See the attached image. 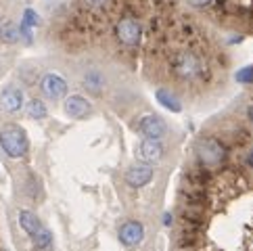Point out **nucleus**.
<instances>
[{
	"mask_svg": "<svg viewBox=\"0 0 253 251\" xmlns=\"http://www.w3.org/2000/svg\"><path fill=\"white\" fill-rule=\"evenodd\" d=\"M237 169L241 201L247 213V218L241 220L247 235H241L228 211L207 188V169L193 166L186 169L178 195L195 201L205 216H201L191 205L178 203L176 228L171 235L174 251H253V167L243 161V169Z\"/></svg>",
	"mask_w": 253,
	"mask_h": 251,
	"instance_id": "1",
	"label": "nucleus"
},
{
	"mask_svg": "<svg viewBox=\"0 0 253 251\" xmlns=\"http://www.w3.org/2000/svg\"><path fill=\"white\" fill-rule=\"evenodd\" d=\"M166 65H168V76L182 86L207 82V76H210V67H207L205 57L191 46H180L171 50L166 59Z\"/></svg>",
	"mask_w": 253,
	"mask_h": 251,
	"instance_id": "2",
	"label": "nucleus"
},
{
	"mask_svg": "<svg viewBox=\"0 0 253 251\" xmlns=\"http://www.w3.org/2000/svg\"><path fill=\"white\" fill-rule=\"evenodd\" d=\"M228 147L218 136H201L195 142V164L205 169H218L226 164Z\"/></svg>",
	"mask_w": 253,
	"mask_h": 251,
	"instance_id": "3",
	"label": "nucleus"
},
{
	"mask_svg": "<svg viewBox=\"0 0 253 251\" xmlns=\"http://www.w3.org/2000/svg\"><path fill=\"white\" fill-rule=\"evenodd\" d=\"M0 147H2V151L8 157L19 159L28 153L30 142H28V136H25L23 128L11 124V126H4V128L0 130Z\"/></svg>",
	"mask_w": 253,
	"mask_h": 251,
	"instance_id": "4",
	"label": "nucleus"
},
{
	"mask_svg": "<svg viewBox=\"0 0 253 251\" xmlns=\"http://www.w3.org/2000/svg\"><path fill=\"white\" fill-rule=\"evenodd\" d=\"M115 38L128 48L138 46L140 40H142V25L138 23L136 17L124 15L115 23Z\"/></svg>",
	"mask_w": 253,
	"mask_h": 251,
	"instance_id": "5",
	"label": "nucleus"
},
{
	"mask_svg": "<svg viewBox=\"0 0 253 251\" xmlns=\"http://www.w3.org/2000/svg\"><path fill=\"white\" fill-rule=\"evenodd\" d=\"M138 132L144 138H155L161 140L168 134V124L159 115H144L138 124Z\"/></svg>",
	"mask_w": 253,
	"mask_h": 251,
	"instance_id": "6",
	"label": "nucleus"
},
{
	"mask_svg": "<svg viewBox=\"0 0 253 251\" xmlns=\"http://www.w3.org/2000/svg\"><path fill=\"white\" fill-rule=\"evenodd\" d=\"M40 90L50 101H59L67 94V82L57 74H46L40 80Z\"/></svg>",
	"mask_w": 253,
	"mask_h": 251,
	"instance_id": "7",
	"label": "nucleus"
},
{
	"mask_svg": "<svg viewBox=\"0 0 253 251\" xmlns=\"http://www.w3.org/2000/svg\"><path fill=\"white\" fill-rule=\"evenodd\" d=\"M166 149L161 145V140H155V138H144L138 147V159H142L144 164H157L164 157Z\"/></svg>",
	"mask_w": 253,
	"mask_h": 251,
	"instance_id": "8",
	"label": "nucleus"
},
{
	"mask_svg": "<svg viewBox=\"0 0 253 251\" xmlns=\"http://www.w3.org/2000/svg\"><path fill=\"white\" fill-rule=\"evenodd\" d=\"M63 109H65V113L69 115V118H74V120H84V118H88V115H90L92 107H90V103L86 101L84 96L74 94V96H67V101L63 103Z\"/></svg>",
	"mask_w": 253,
	"mask_h": 251,
	"instance_id": "9",
	"label": "nucleus"
},
{
	"mask_svg": "<svg viewBox=\"0 0 253 251\" xmlns=\"http://www.w3.org/2000/svg\"><path fill=\"white\" fill-rule=\"evenodd\" d=\"M142 237H144V228H142V224L136 222V220H128L120 226V241L124 245H128V247L138 245L142 241Z\"/></svg>",
	"mask_w": 253,
	"mask_h": 251,
	"instance_id": "10",
	"label": "nucleus"
},
{
	"mask_svg": "<svg viewBox=\"0 0 253 251\" xmlns=\"http://www.w3.org/2000/svg\"><path fill=\"white\" fill-rule=\"evenodd\" d=\"M0 105L2 109L8 113H17L23 109V92L15 86H6L2 92H0Z\"/></svg>",
	"mask_w": 253,
	"mask_h": 251,
	"instance_id": "11",
	"label": "nucleus"
},
{
	"mask_svg": "<svg viewBox=\"0 0 253 251\" xmlns=\"http://www.w3.org/2000/svg\"><path fill=\"white\" fill-rule=\"evenodd\" d=\"M153 180V167L149 164H136L126 172V182L130 186H144Z\"/></svg>",
	"mask_w": 253,
	"mask_h": 251,
	"instance_id": "12",
	"label": "nucleus"
},
{
	"mask_svg": "<svg viewBox=\"0 0 253 251\" xmlns=\"http://www.w3.org/2000/svg\"><path fill=\"white\" fill-rule=\"evenodd\" d=\"M155 98L166 107L169 111H182V103L178 101V96L174 94V90H169V88H157L155 90Z\"/></svg>",
	"mask_w": 253,
	"mask_h": 251,
	"instance_id": "13",
	"label": "nucleus"
},
{
	"mask_svg": "<svg viewBox=\"0 0 253 251\" xmlns=\"http://www.w3.org/2000/svg\"><path fill=\"white\" fill-rule=\"evenodd\" d=\"M19 224H21V228L28 232L30 237H34L36 232H38L40 228H42V224H40V220L36 218V213L34 211H30V209H21L19 211Z\"/></svg>",
	"mask_w": 253,
	"mask_h": 251,
	"instance_id": "14",
	"label": "nucleus"
},
{
	"mask_svg": "<svg viewBox=\"0 0 253 251\" xmlns=\"http://www.w3.org/2000/svg\"><path fill=\"white\" fill-rule=\"evenodd\" d=\"M25 109H28V115H30L32 120H44L48 115L46 105H44L40 98H32V101L25 105Z\"/></svg>",
	"mask_w": 253,
	"mask_h": 251,
	"instance_id": "15",
	"label": "nucleus"
},
{
	"mask_svg": "<svg viewBox=\"0 0 253 251\" xmlns=\"http://www.w3.org/2000/svg\"><path fill=\"white\" fill-rule=\"evenodd\" d=\"M84 84H86L88 90H94L96 92V90H101V88H103L105 80L101 76V71H88L86 78H84Z\"/></svg>",
	"mask_w": 253,
	"mask_h": 251,
	"instance_id": "16",
	"label": "nucleus"
},
{
	"mask_svg": "<svg viewBox=\"0 0 253 251\" xmlns=\"http://www.w3.org/2000/svg\"><path fill=\"white\" fill-rule=\"evenodd\" d=\"M0 36H2V40L4 42H17L21 38V34H19V28L13 23H6L2 25V30H0Z\"/></svg>",
	"mask_w": 253,
	"mask_h": 251,
	"instance_id": "17",
	"label": "nucleus"
},
{
	"mask_svg": "<svg viewBox=\"0 0 253 251\" xmlns=\"http://www.w3.org/2000/svg\"><path fill=\"white\" fill-rule=\"evenodd\" d=\"M21 23L30 25V28H38V25H40V17H38V13H36L34 8H25V11H23V21H21Z\"/></svg>",
	"mask_w": 253,
	"mask_h": 251,
	"instance_id": "18",
	"label": "nucleus"
},
{
	"mask_svg": "<svg viewBox=\"0 0 253 251\" xmlns=\"http://www.w3.org/2000/svg\"><path fill=\"white\" fill-rule=\"evenodd\" d=\"M237 80H239L241 84H253V65L243 67L239 74H237Z\"/></svg>",
	"mask_w": 253,
	"mask_h": 251,
	"instance_id": "19",
	"label": "nucleus"
},
{
	"mask_svg": "<svg viewBox=\"0 0 253 251\" xmlns=\"http://www.w3.org/2000/svg\"><path fill=\"white\" fill-rule=\"evenodd\" d=\"M82 4L92 8V11H96V8H103L107 4V0H82Z\"/></svg>",
	"mask_w": 253,
	"mask_h": 251,
	"instance_id": "20",
	"label": "nucleus"
},
{
	"mask_svg": "<svg viewBox=\"0 0 253 251\" xmlns=\"http://www.w3.org/2000/svg\"><path fill=\"white\" fill-rule=\"evenodd\" d=\"M186 2L191 6H195V8H205V6H210L213 0H186Z\"/></svg>",
	"mask_w": 253,
	"mask_h": 251,
	"instance_id": "21",
	"label": "nucleus"
}]
</instances>
